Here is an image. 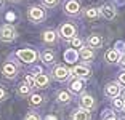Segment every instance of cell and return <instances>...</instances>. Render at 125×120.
I'll list each match as a JSON object with an SVG mask.
<instances>
[{
  "label": "cell",
  "mask_w": 125,
  "mask_h": 120,
  "mask_svg": "<svg viewBox=\"0 0 125 120\" xmlns=\"http://www.w3.org/2000/svg\"><path fill=\"white\" fill-rule=\"evenodd\" d=\"M16 56H18L19 59H21L22 62H27V64H31V62H34L37 59V51L35 50H31V48H22V50L16 51Z\"/></svg>",
  "instance_id": "cell-1"
},
{
  "label": "cell",
  "mask_w": 125,
  "mask_h": 120,
  "mask_svg": "<svg viewBox=\"0 0 125 120\" xmlns=\"http://www.w3.org/2000/svg\"><path fill=\"white\" fill-rule=\"evenodd\" d=\"M16 39V29L10 24H5L0 27V40L3 42H11Z\"/></svg>",
  "instance_id": "cell-2"
},
{
  "label": "cell",
  "mask_w": 125,
  "mask_h": 120,
  "mask_svg": "<svg viewBox=\"0 0 125 120\" xmlns=\"http://www.w3.org/2000/svg\"><path fill=\"white\" fill-rule=\"evenodd\" d=\"M27 18L34 22H40L45 19V10L40 7H31L27 11Z\"/></svg>",
  "instance_id": "cell-3"
},
{
  "label": "cell",
  "mask_w": 125,
  "mask_h": 120,
  "mask_svg": "<svg viewBox=\"0 0 125 120\" xmlns=\"http://www.w3.org/2000/svg\"><path fill=\"white\" fill-rule=\"evenodd\" d=\"M59 35L66 40H72L75 37V27L72 24H69V22H66V24H62L59 27Z\"/></svg>",
  "instance_id": "cell-4"
},
{
  "label": "cell",
  "mask_w": 125,
  "mask_h": 120,
  "mask_svg": "<svg viewBox=\"0 0 125 120\" xmlns=\"http://www.w3.org/2000/svg\"><path fill=\"white\" fill-rule=\"evenodd\" d=\"M71 75V72L64 67V66H56L53 69V79H56L58 82H64L67 80V77Z\"/></svg>",
  "instance_id": "cell-5"
},
{
  "label": "cell",
  "mask_w": 125,
  "mask_h": 120,
  "mask_svg": "<svg viewBox=\"0 0 125 120\" xmlns=\"http://www.w3.org/2000/svg\"><path fill=\"white\" fill-rule=\"evenodd\" d=\"M104 93H106V96H109V98H117V96L120 95V83H119V82H111V83H107Z\"/></svg>",
  "instance_id": "cell-6"
},
{
  "label": "cell",
  "mask_w": 125,
  "mask_h": 120,
  "mask_svg": "<svg viewBox=\"0 0 125 120\" xmlns=\"http://www.w3.org/2000/svg\"><path fill=\"white\" fill-rule=\"evenodd\" d=\"M64 11H66L67 15H79V11H80V3H79L77 0H67L66 5H64Z\"/></svg>",
  "instance_id": "cell-7"
},
{
  "label": "cell",
  "mask_w": 125,
  "mask_h": 120,
  "mask_svg": "<svg viewBox=\"0 0 125 120\" xmlns=\"http://www.w3.org/2000/svg\"><path fill=\"white\" fill-rule=\"evenodd\" d=\"M90 74H92V70L88 67H85V66H75L72 69V72H71V75L77 77V79H87V77H90Z\"/></svg>",
  "instance_id": "cell-8"
},
{
  "label": "cell",
  "mask_w": 125,
  "mask_h": 120,
  "mask_svg": "<svg viewBox=\"0 0 125 120\" xmlns=\"http://www.w3.org/2000/svg\"><path fill=\"white\" fill-rule=\"evenodd\" d=\"M99 15L103 16V18L106 19H114L115 18V8L112 7V5H103V7L99 8Z\"/></svg>",
  "instance_id": "cell-9"
},
{
  "label": "cell",
  "mask_w": 125,
  "mask_h": 120,
  "mask_svg": "<svg viewBox=\"0 0 125 120\" xmlns=\"http://www.w3.org/2000/svg\"><path fill=\"white\" fill-rule=\"evenodd\" d=\"M2 72H3V75L7 77V79H15L16 72H18V67H16L13 62H7V64H3Z\"/></svg>",
  "instance_id": "cell-10"
},
{
  "label": "cell",
  "mask_w": 125,
  "mask_h": 120,
  "mask_svg": "<svg viewBox=\"0 0 125 120\" xmlns=\"http://www.w3.org/2000/svg\"><path fill=\"white\" fill-rule=\"evenodd\" d=\"M80 106L87 110L93 109V107H95V99H93V96L92 95H82L80 96Z\"/></svg>",
  "instance_id": "cell-11"
},
{
  "label": "cell",
  "mask_w": 125,
  "mask_h": 120,
  "mask_svg": "<svg viewBox=\"0 0 125 120\" xmlns=\"http://www.w3.org/2000/svg\"><path fill=\"white\" fill-rule=\"evenodd\" d=\"M48 83H50L48 75H45V74H37V75H35V83H34V87H37V88H47Z\"/></svg>",
  "instance_id": "cell-12"
},
{
  "label": "cell",
  "mask_w": 125,
  "mask_h": 120,
  "mask_svg": "<svg viewBox=\"0 0 125 120\" xmlns=\"http://www.w3.org/2000/svg\"><path fill=\"white\" fill-rule=\"evenodd\" d=\"M79 56H80L83 61H92V59L95 58V53H93V50L90 47H82L80 50H79Z\"/></svg>",
  "instance_id": "cell-13"
},
{
  "label": "cell",
  "mask_w": 125,
  "mask_h": 120,
  "mask_svg": "<svg viewBox=\"0 0 125 120\" xmlns=\"http://www.w3.org/2000/svg\"><path fill=\"white\" fill-rule=\"evenodd\" d=\"M69 90L72 91V93H82V91H83V82H82V79H77V77H75L69 83Z\"/></svg>",
  "instance_id": "cell-14"
},
{
  "label": "cell",
  "mask_w": 125,
  "mask_h": 120,
  "mask_svg": "<svg viewBox=\"0 0 125 120\" xmlns=\"http://www.w3.org/2000/svg\"><path fill=\"white\" fill-rule=\"evenodd\" d=\"M72 120H90V112L87 109H83V107H80V109L74 110Z\"/></svg>",
  "instance_id": "cell-15"
},
{
  "label": "cell",
  "mask_w": 125,
  "mask_h": 120,
  "mask_svg": "<svg viewBox=\"0 0 125 120\" xmlns=\"http://www.w3.org/2000/svg\"><path fill=\"white\" fill-rule=\"evenodd\" d=\"M40 58H42V61H43V64H53L55 62V59H56V56H55V53L53 51H50V50H45L43 53L40 55Z\"/></svg>",
  "instance_id": "cell-16"
},
{
  "label": "cell",
  "mask_w": 125,
  "mask_h": 120,
  "mask_svg": "<svg viewBox=\"0 0 125 120\" xmlns=\"http://www.w3.org/2000/svg\"><path fill=\"white\" fill-rule=\"evenodd\" d=\"M106 61L107 62H117V61H120V51H119V50H109L106 53Z\"/></svg>",
  "instance_id": "cell-17"
},
{
  "label": "cell",
  "mask_w": 125,
  "mask_h": 120,
  "mask_svg": "<svg viewBox=\"0 0 125 120\" xmlns=\"http://www.w3.org/2000/svg\"><path fill=\"white\" fill-rule=\"evenodd\" d=\"M87 42H88L90 48H99L101 45H103V39H101L99 35H90Z\"/></svg>",
  "instance_id": "cell-18"
},
{
  "label": "cell",
  "mask_w": 125,
  "mask_h": 120,
  "mask_svg": "<svg viewBox=\"0 0 125 120\" xmlns=\"http://www.w3.org/2000/svg\"><path fill=\"white\" fill-rule=\"evenodd\" d=\"M42 39H43L45 43H55L56 42V32L55 30H45Z\"/></svg>",
  "instance_id": "cell-19"
},
{
  "label": "cell",
  "mask_w": 125,
  "mask_h": 120,
  "mask_svg": "<svg viewBox=\"0 0 125 120\" xmlns=\"http://www.w3.org/2000/svg\"><path fill=\"white\" fill-rule=\"evenodd\" d=\"M58 101L61 104H67L71 101V93L69 91H59L58 93Z\"/></svg>",
  "instance_id": "cell-20"
},
{
  "label": "cell",
  "mask_w": 125,
  "mask_h": 120,
  "mask_svg": "<svg viewBox=\"0 0 125 120\" xmlns=\"http://www.w3.org/2000/svg\"><path fill=\"white\" fill-rule=\"evenodd\" d=\"M85 16L88 19H95V18L99 16V10L98 8H87V10H85Z\"/></svg>",
  "instance_id": "cell-21"
},
{
  "label": "cell",
  "mask_w": 125,
  "mask_h": 120,
  "mask_svg": "<svg viewBox=\"0 0 125 120\" xmlns=\"http://www.w3.org/2000/svg\"><path fill=\"white\" fill-rule=\"evenodd\" d=\"M31 85H27V83H22V85H19V88H18V93L21 96H27L31 93Z\"/></svg>",
  "instance_id": "cell-22"
},
{
  "label": "cell",
  "mask_w": 125,
  "mask_h": 120,
  "mask_svg": "<svg viewBox=\"0 0 125 120\" xmlns=\"http://www.w3.org/2000/svg\"><path fill=\"white\" fill-rule=\"evenodd\" d=\"M64 58L67 59V62H74L75 59H77V53H75V51H72V50H69V51H66Z\"/></svg>",
  "instance_id": "cell-23"
},
{
  "label": "cell",
  "mask_w": 125,
  "mask_h": 120,
  "mask_svg": "<svg viewBox=\"0 0 125 120\" xmlns=\"http://www.w3.org/2000/svg\"><path fill=\"white\" fill-rule=\"evenodd\" d=\"M42 101H43V98H42L40 95H32V96H31V104H32V106L42 104Z\"/></svg>",
  "instance_id": "cell-24"
},
{
  "label": "cell",
  "mask_w": 125,
  "mask_h": 120,
  "mask_svg": "<svg viewBox=\"0 0 125 120\" xmlns=\"http://www.w3.org/2000/svg\"><path fill=\"white\" fill-rule=\"evenodd\" d=\"M124 104H125V101L120 98V96H117V98H114V107L115 109H119V110H122L124 109Z\"/></svg>",
  "instance_id": "cell-25"
},
{
  "label": "cell",
  "mask_w": 125,
  "mask_h": 120,
  "mask_svg": "<svg viewBox=\"0 0 125 120\" xmlns=\"http://www.w3.org/2000/svg\"><path fill=\"white\" fill-rule=\"evenodd\" d=\"M71 45H72L74 48H79V50H80V48L83 47V42H82V40L79 39V37H74V39L71 40Z\"/></svg>",
  "instance_id": "cell-26"
},
{
  "label": "cell",
  "mask_w": 125,
  "mask_h": 120,
  "mask_svg": "<svg viewBox=\"0 0 125 120\" xmlns=\"http://www.w3.org/2000/svg\"><path fill=\"white\" fill-rule=\"evenodd\" d=\"M42 3H43L45 7H48V8H53V7H56V5L59 3V0H42Z\"/></svg>",
  "instance_id": "cell-27"
},
{
  "label": "cell",
  "mask_w": 125,
  "mask_h": 120,
  "mask_svg": "<svg viewBox=\"0 0 125 120\" xmlns=\"http://www.w3.org/2000/svg\"><path fill=\"white\" fill-rule=\"evenodd\" d=\"M103 120H117V117L112 110H106V114L103 115Z\"/></svg>",
  "instance_id": "cell-28"
},
{
  "label": "cell",
  "mask_w": 125,
  "mask_h": 120,
  "mask_svg": "<svg viewBox=\"0 0 125 120\" xmlns=\"http://www.w3.org/2000/svg\"><path fill=\"white\" fill-rule=\"evenodd\" d=\"M24 83H27V85H31V87H32V85L35 83V77H32V75H26V79H24Z\"/></svg>",
  "instance_id": "cell-29"
},
{
  "label": "cell",
  "mask_w": 125,
  "mask_h": 120,
  "mask_svg": "<svg viewBox=\"0 0 125 120\" xmlns=\"http://www.w3.org/2000/svg\"><path fill=\"white\" fill-rule=\"evenodd\" d=\"M24 120H40V117L37 115V114H29V115H27Z\"/></svg>",
  "instance_id": "cell-30"
},
{
  "label": "cell",
  "mask_w": 125,
  "mask_h": 120,
  "mask_svg": "<svg viewBox=\"0 0 125 120\" xmlns=\"http://www.w3.org/2000/svg\"><path fill=\"white\" fill-rule=\"evenodd\" d=\"M119 83H122V85H125V72H122L120 75H119Z\"/></svg>",
  "instance_id": "cell-31"
},
{
  "label": "cell",
  "mask_w": 125,
  "mask_h": 120,
  "mask_svg": "<svg viewBox=\"0 0 125 120\" xmlns=\"http://www.w3.org/2000/svg\"><path fill=\"white\" fill-rule=\"evenodd\" d=\"M5 96H7L5 90H3V88H0V101H3V99H5Z\"/></svg>",
  "instance_id": "cell-32"
},
{
  "label": "cell",
  "mask_w": 125,
  "mask_h": 120,
  "mask_svg": "<svg viewBox=\"0 0 125 120\" xmlns=\"http://www.w3.org/2000/svg\"><path fill=\"white\" fill-rule=\"evenodd\" d=\"M120 98L125 101V88H124V90H120Z\"/></svg>",
  "instance_id": "cell-33"
},
{
  "label": "cell",
  "mask_w": 125,
  "mask_h": 120,
  "mask_svg": "<svg viewBox=\"0 0 125 120\" xmlns=\"http://www.w3.org/2000/svg\"><path fill=\"white\" fill-rule=\"evenodd\" d=\"M120 62H122V67L125 69V56H122V61H120Z\"/></svg>",
  "instance_id": "cell-34"
},
{
  "label": "cell",
  "mask_w": 125,
  "mask_h": 120,
  "mask_svg": "<svg viewBox=\"0 0 125 120\" xmlns=\"http://www.w3.org/2000/svg\"><path fill=\"white\" fill-rule=\"evenodd\" d=\"M3 7H5V0H0V10H2Z\"/></svg>",
  "instance_id": "cell-35"
},
{
  "label": "cell",
  "mask_w": 125,
  "mask_h": 120,
  "mask_svg": "<svg viewBox=\"0 0 125 120\" xmlns=\"http://www.w3.org/2000/svg\"><path fill=\"white\" fill-rule=\"evenodd\" d=\"M47 120H56V119H55V117H48Z\"/></svg>",
  "instance_id": "cell-36"
},
{
  "label": "cell",
  "mask_w": 125,
  "mask_h": 120,
  "mask_svg": "<svg viewBox=\"0 0 125 120\" xmlns=\"http://www.w3.org/2000/svg\"><path fill=\"white\" fill-rule=\"evenodd\" d=\"M124 56H125V45H124Z\"/></svg>",
  "instance_id": "cell-37"
},
{
  "label": "cell",
  "mask_w": 125,
  "mask_h": 120,
  "mask_svg": "<svg viewBox=\"0 0 125 120\" xmlns=\"http://www.w3.org/2000/svg\"><path fill=\"white\" fill-rule=\"evenodd\" d=\"M10 2H19V0H10Z\"/></svg>",
  "instance_id": "cell-38"
},
{
  "label": "cell",
  "mask_w": 125,
  "mask_h": 120,
  "mask_svg": "<svg viewBox=\"0 0 125 120\" xmlns=\"http://www.w3.org/2000/svg\"><path fill=\"white\" fill-rule=\"evenodd\" d=\"M122 110H124V112H125V104H124V109H122Z\"/></svg>",
  "instance_id": "cell-39"
}]
</instances>
